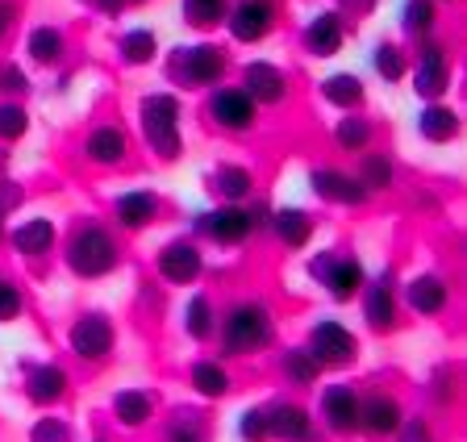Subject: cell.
I'll list each match as a JSON object with an SVG mask.
<instances>
[{
  "label": "cell",
  "mask_w": 467,
  "mask_h": 442,
  "mask_svg": "<svg viewBox=\"0 0 467 442\" xmlns=\"http://www.w3.org/2000/svg\"><path fill=\"white\" fill-rule=\"evenodd\" d=\"M63 259H67L71 275H79V280H100V275H109L121 263V246H117V238L109 234L105 226L84 221V226H76L67 234Z\"/></svg>",
  "instance_id": "cell-3"
},
{
  "label": "cell",
  "mask_w": 467,
  "mask_h": 442,
  "mask_svg": "<svg viewBox=\"0 0 467 442\" xmlns=\"http://www.w3.org/2000/svg\"><path fill=\"white\" fill-rule=\"evenodd\" d=\"M305 442H326V434H317V430H313V434H309V438H305Z\"/></svg>",
  "instance_id": "cell-53"
},
{
  "label": "cell",
  "mask_w": 467,
  "mask_h": 442,
  "mask_svg": "<svg viewBox=\"0 0 467 442\" xmlns=\"http://www.w3.org/2000/svg\"><path fill=\"white\" fill-rule=\"evenodd\" d=\"M405 422V405L392 393H363L359 396V430L371 434V438H392Z\"/></svg>",
  "instance_id": "cell-18"
},
{
  "label": "cell",
  "mask_w": 467,
  "mask_h": 442,
  "mask_svg": "<svg viewBox=\"0 0 467 442\" xmlns=\"http://www.w3.org/2000/svg\"><path fill=\"white\" fill-rule=\"evenodd\" d=\"M184 334L196 338V343H209V338L217 334V309L213 301L204 293L188 296V305H184Z\"/></svg>",
  "instance_id": "cell-37"
},
{
  "label": "cell",
  "mask_w": 467,
  "mask_h": 442,
  "mask_svg": "<svg viewBox=\"0 0 467 442\" xmlns=\"http://www.w3.org/2000/svg\"><path fill=\"white\" fill-rule=\"evenodd\" d=\"M13 26H17V5H13V0H0V42L13 34Z\"/></svg>",
  "instance_id": "cell-49"
},
{
  "label": "cell",
  "mask_w": 467,
  "mask_h": 442,
  "mask_svg": "<svg viewBox=\"0 0 467 442\" xmlns=\"http://www.w3.org/2000/svg\"><path fill=\"white\" fill-rule=\"evenodd\" d=\"M409 76H413V92L421 100H438L451 88V50L438 38H426L409 59Z\"/></svg>",
  "instance_id": "cell-9"
},
{
  "label": "cell",
  "mask_w": 467,
  "mask_h": 442,
  "mask_svg": "<svg viewBox=\"0 0 467 442\" xmlns=\"http://www.w3.org/2000/svg\"><path fill=\"white\" fill-rule=\"evenodd\" d=\"M184 5V21L192 30H213L225 21V9H230V0H180Z\"/></svg>",
  "instance_id": "cell-40"
},
{
  "label": "cell",
  "mask_w": 467,
  "mask_h": 442,
  "mask_svg": "<svg viewBox=\"0 0 467 442\" xmlns=\"http://www.w3.org/2000/svg\"><path fill=\"white\" fill-rule=\"evenodd\" d=\"M21 372H26V384H21V393H26L34 405H42V409L58 405L63 396H67V388H71L67 372H63L58 364H26Z\"/></svg>",
  "instance_id": "cell-21"
},
{
  "label": "cell",
  "mask_w": 467,
  "mask_h": 442,
  "mask_svg": "<svg viewBox=\"0 0 467 442\" xmlns=\"http://www.w3.org/2000/svg\"><path fill=\"white\" fill-rule=\"evenodd\" d=\"M334 147L347 150V155H363V150L376 147V121L368 113H347V118L334 121Z\"/></svg>",
  "instance_id": "cell-31"
},
{
  "label": "cell",
  "mask_w": 467,
  "mask_h": 442,
  "mask_svg": "<svg viewBox=\"0 0 467 442\" xmlns=\"http://www.w3.org/2000/svg\"><path fill=\"white\" fill-rule=\"evenodd\" d=\"M430 393H434L438 405H451V401H455V372H451L447 364L434 367V375H430Z\"/></svg>",
  "instance_id": "cell-46"
},
{
  "label": "cell",
  "mask_w": 467,
  "mask_h": 442,
  "mask_svg": "<svg viewBox=\"0 0 467 442\" xmlns=\"http://www.w3.org/2000/svg\"><path fill=\"white\" fill-rule=\"evenodd\" d=\"M321 426L330 434H355L359 430V388L350 384H326L317 393Z\"/></svg>",
  "instance_id": "cell-14"
},
{
  "label": "cell",
  "mask_w": 467,
  "mask_h": 442,
  "mask_svg": "<svg viewBox=\"0 0 467 442\" xmlns=\"http://www.w3.org/2000/svg\"><path fill=\"white\" fill-rule=\"evenodd\" d=\"M109 413H113L117 426L142 430V426L155 422V396L146 393V388H121V393H113V401H109Z\"/></svg>",
  "instance_id": "cell-25"
},
{
  "label": "cell",
  "mask_w": 467,
  "mask_h": 442,
  "mask_svg": "<svg viewBox=\"0 0 467 442\" xmlns=\"http://www.w3.org/2000/svg\"><path fill=\"white\" fill-rule=\"evenodd\" d=\"M400 26H405L409 38H434L438 30V0H405V9H400Z\"/></svg>",
  "instance_id": "cell-38"
},
{
  "label": "cell",
  "mask_w": 467,
  "mask_h": 442,
  "mask_svg": "<svg viewBox=\"0 0 467 442\" xmlns=\"http://www.w3.org/2000/svg\"><path fill=\"white\" fill-rule=\"evenodd\" d=\"M9 238H13V246H17V255L42 259V255H50V251H55L58 230H55V221H50V217H29V221H21Z\"/></svg>",
  "instance_id": "cell-30"
},
{
  "label": "cell",
  "mask_w": 467,
  "mask_h": 442,
  "mask_svg": "<svg viewBox=\"0 0 467 442\" xmlns=\"http://www.w3.org/2000/svg\"><path fill=\"white\" fill-rule=\"evenodd\" d=\"M350 5H359V9H371V5H376V0H350Z\"/></svg>",
  "instance_id": "cell-52"
},
{
  "label": "cell",
  "mask_w": 467,
  "mask_h": 442,
  "mask_svg": "<svg viewBox=\"0 0 467 442\" xmlns=\"http://www.w3.org/2000/svg\"><path fill=\"white\" fill-rule=\"evenodd\" d=\"M17 205H21V188L13 184V180H0V221H5Z\"/></svg>",
  "instance_id": "cell-48"
},
{
  "label": "cell",
  "mask_w": 467,
  "mask_h": 442,
  "mask_svg": "<svg viewBox=\"0 0 467 442\" xmlns=\"http://www.w3.org/2000/svg\"><path fill=\"white\" fill-rule=\"evenodd\" d=\"M405 305L413 309L418 317L447 314V305H451V284H447V275H438V272L413 275V280L405 284Z\"/></svg>",
  "instance_id": "cell-20"
},
{
  "label": "cell",
  "mask_w": 467,
  "mask_h": 442,
  "mask_svg": "<svg viewBox=\"0 0 467 442\" xmlns=\"http://www.w3.org/2000/svg\"><path fill=\"white\" fill-rule=\"evenodd\" d=\"M230 59L217 42H196V46H175L167 55V79L180 88H217L225 84Z\"/></svg>",
  "instance_id": "cell-4"
},
{
  "label": "cell",
  "mask_w": 467,
  "mask_h": 442,
  "mask_svg": "<svg viewBox=\"0 0 467 442\" xmlns=\"http://www.w3.org/2000/svg\"><path fill=\"white\" fill-rule=\"evenodd\" d=\"M280 375L292 384V388H313V384L321 380V364L305 351V346H288V351L280 355Z\"/></svg>",
  "instance_id": "cell-36"
},
{
  "label": "cell",
  "mask_w": 467,
  "mask_h": 442,
  "mask_svg": "<svg viewBox=\"0 0 467 442\" xmlns=\"http://www.w3.org/2000/svg\"><path fill=\"white\" fill-rule=\"evenodd\" d=\"M0 238H5V221H0Z\"/></svg>",
  "instance_id": "cell-54"
},
{
  "label": "cell",
  "mask_w": 467,
  "mask_h": 442,
  "mask_svg": "<svg viewBox=\"0 0 467 442\" xmlns=\"http://www.w3.org/2000/svg\"><path fill=\"white\" fill-rule=\"evenodd\" d=\"M188 384H192V393L204 396V401H222V396L234 393V375L230 367L222 364V359H196L192 367H188Z\"/></svg>",
  "instance_id": "cell-26"
},
{
  "label": "cell",
  "mask_w": 467,
  "mask_h": 442,
  "mask_svg": "<svg viewBox=\"0 0 467 442\" xmlns=\"http://www.w3.org/2000/svg\"><path fill=\"white\" fill-rule=\"evenodd\" d=\"M138 129L159 163H175L184 155V129H180V97L175 92H150L138 105Z\"/></svg>",
  "instance_id": "cell-2"
},
{
  "label": "cell",
  "mask_w": 467,
  "mask_h": 442,
  "mask_svg": "<svg viewBox=\"0 0 467 442\" xmlns=\"http://www.w3.org/2000/svg\"><path fill=\"white\" fill-rule=\"evenodd\" d=\"M21 309H26V296L13 284L9 275H0V322H17Z\"/></svg>",
  "instance_id": "cell-45"
},
{
  "label": "cell",
  "mask_w": 467,
  "mask_h": 442,
  "mask_svg": "<svg viewBox=\"0 0 467 442\" xmlns=\"http://www.w3.org/2000/svg\"><path fill=\"white\" fill-rule=\"evenodd\" d=\"M301 42L313 59H334L342 46H347V17L338 9H321L305 21Z\"/></svg>",
  "instance_id": "cell-15"
},
{
  "label": "cell",
  "mask_w": 467,
  "mask_h": 442,
  "mask_svg": "<svg viewBox=\"0 0 467 442\" xmlns=\"http://www.w3.org/2000/svg\"><path fill=\"white\" fill-rule=\"evenodd\" d=\"M29 134V113L21 100H0V142H21Z\"/></svg>",
  "instance_id": "cell-42"
},
{
  "label": "cell",
  "mask_w": 467,
  "mask_h": 442,
  "mask_svg": "<svg viewBox=\"0 0 467 442\" xmlns=\"http://www.w3.org/2000/svg\"><path fill=\"white\" fill-rule=\"evenodd\" d=\"M321 100L334 108H342V113H359V105L368 100V88H363V79L355 76V71H334V76H326L317 84Z\"/></svg>",
  "instance_id": "cell-28"
},
{
  "label": "cell",
  "mask_w": 467,
  "mask_h": 442,
  "mask_svg": "<svg viewBox=\"0 0 467 442\" xmlns=\"http://www.w3.org/2000/svg\"><path fill=\"white\" fill-rule=\"evenodd\" d=\"M305 351L321 364V372H326V367H350L359 359V338H355V330H347L338 317H321V322H313Z\"/></svg>",
  "instance_id": "cell-7"
},
{
  "label": "cell",
  "mask_w": 467,
  "mask_h": 442,
  "mask_svg": "<svg viewBox=\"0 0 467 442\" xmlns=\"http://www.w3.org/2000/svg\"><path fill=\"white\" fill-rule=\"evenodd\" d=\"M459 129H463V121H459V113L451 105H438V100H430L426 108H421L418 118V134L426 138V142H434V147H447V142H455Z\"/></svg>",
  "instance_id": "cell-32"
},
{
  "label": "cell",
  "mask_w": 467,
  "mask_h": 442,
  "mask_svg": "<svg viewBox=\"0 0 467 442\" xmlns=\"http://www.w3.org/2000/svg\"><path fill=\"white\" fill-rule=\"evenodd\" d=\"M243 88L254 105L272 108V105H284V100H288V76H284L275 63L254 59V63L243 67Z\"/></svg>",
  "instance_id": "cell-19"
},
{
  "label": "cell",
  "mask_w": 467,
  "mask_h": 442,
  "mask_svg": "<svg viewBox=\"0 0 467 442\" xmlns=\"http://www.w3.org/2000/svg\"><path fill=\"white\" fill-rule=\"evenodd\" d=\"M238 438L243 442H272V413L267 405H251L238 417Z\"/></svg>",
  "instance_id": "cell-41"
},
{
  "label": "cell",
  "mask_w": 467,
  "mask_h": 442,
  "mask_svg": "<svg viewBox=\"0 0 467 442\" xmlns=\"http://www.w3.org/2000/svg\"><path fill=\"white\" fill-rule=\"evenodd\" d=\"M246 213H251V230H254V234L272 226V205H267V200H263V205H254V209H246Z\"/></svg>",
  "instance_id": "cell-50"
},
{
  "label": "cell",
  "mask_w": 467,
  "mask_h": 442,
  "mask_svg": "<svg viewBox=\"0 0 467 442\" xmlns=\"http://www.w3.org/2000/svg\"><path fill=\"white\" fill-rule=\"evenodd\" d=\"M97 442H109V438H97Z\"/></svg>",
  "instance_id": "cell-55"
},
{
  "label": "cell",
  "mask_w": 467,
  "mask_h": 442,
  "mask_svg": "<svg viewBox=\"0 0 467 442\" xmlns=\"http://www.w3.org/2000/svg\"><path fill=\"white\" fill-rule=\"evenodd\" d=\"M163 442H209V422L192 409H175L163 422Z\"/></svg>",
  "instance_id": "cell-39"
},
{
  "label": "cell",
  "mask_w": 467,
  "mask_h": 442,
  "mask_svg": "<svg viewBox=\"0 0 467 442\" xmlns=\"http://www.w3.org/2000/svg\"><path fill=\"white\" fill-rule=\"evenodd\" d=\"M359 305H363V322H368L371 334H389L397 325V275L379 272L371 280H363L359 288Z\"/></svg>",
  "instance_id": "cell-12"
},
{
  "label": "cell",
  "mask_w": 467,
  "mask_h": 442,
  "mask_svg": "<svg viewBox=\"0 0 467 442\" xmlns=\"http://www.w3.org/2000/svg\"><path fill=\"white\" fill-rule=\"evenodd\" d=\"M355 180H359V184L368 188V197H376V192H389V188H397V159H392V150H379V147L363 150Z\"/></svg>",
  "instance_id": "cell-27"
},
{
  "label": "cell",
  "mask_w": 467,
  "mask_h": 442,
  "mask_svg": "<svg viewBox=\"0 0 467 442\" xmlns=\"http://www.w3.org/2000/svg\"><path fill=\"white\" fill-rule=\"evenodd\" d=\"M275 234V242L288 246V251H305L313 238V230H317V221H313L309 209L301 205H284V209H272V226H267Z\"/></svg>",
  "instance_id": "cell-23"
},
{
  "label": "cell",
  "mask_w": 467,
  "mask_h": 442,
  "mask_svg": "<svg viewBox=\"0 0 467 442\" xmlns=\"http://www.w3.org/2000/svg\"><path fill=\"white\" fill-rule=\"evenodd\" d=\"M275 21H280V5L275 0H234L225 9V30H230L234 42L243 46H254V42L272 38L275 34Z\"/></svg>",
  "instance_id": "cell-8"
},
{
  "label": "cell",
  "mask_w": 467,
  "mask_h": 442,
  "mask_svg": "<svg viewBox=\"0 0 467 442\" xmlns=\"http://www.w3.org/2000/svg\"><path fill=\"white\" fill-rule=\"evenodd\" d=\"M67 346H71L76 359H84V364H105L109 355H113V346H117V330L105 314L88 309V314H79L76 322H71Z\"/></svg>",
  "instance_id": "cell-11"
},
{
  "label": "cell",
  "mask_w": 467,
  "mask_h": 442,
  "mask_svg": "<svg viewBox=\"0 0 467 442\" xmlns=\"http://www.w3.org/2000/svg\"><path fill=\"white\" fill-rule=\"evenodd\" d=\"M159 213H163V200H159L155 188H130V192H121L113 200V221L121 230H130V234L150 230L159 221Z\"/></svg>",
  "instance_id": "cell-17"
},
{
  "label": "cell",
  "mask_w": 467,
  "mask_h": 442,
  "mask_svg": "<svg viewBox=\"0 0 467 442\" xmlns=\"http://www.w3.org/2000/svg\"><path fill=\"white\" fill-rule=\"evenodd\" d=\"M130 155V138L121 126H92L84 138V159L97 168H121Z\"/></svg>",
  "instance_id": "cell-22"
},
{
  "label": "cell",
  "mask_w": 467,
  "mask_h": 442,
  "mask_svg": "<svg viewBox=\"0 0 467 442\" xmlns=\"http://www.w3.org/2000/svg\"><path fill=\"white\" fill-rule=\"evenodd\" d=\"M272 413V442H305L317 426H313V413L296 401H267Z\"/></svg>",
  "instance_id": "cell-24"
},
{
  "label": "cell",
  "mask_w": 467,
  "mask_h": 442,
  "mask_svg": "<svg viewBox=\"0 0 467 442\" xmlns=\"http://www.w3.org/2000/svg\"><path fill=\"white\" fill-rule=\"evenodd\" d=\"M192 234L209 238L213 246H243L254 230H251V213H246L243 205H217V209L196 217Z\"/></svg>",
  "instance_id": "cell-13"
},
{
  "label": "cell",
  "mask_w": 467,
  "mask_h": 442,
  "mask_svg": "<svg viewBox=\"0 0 467 442\" xmlns=\"http://www.w3.org/2000/svg\"><path fill=\"white\" fill-rule=\"evenodd\" d=\"M209 188L217 192L222 205H243V200L254 197V171L243 168V163H222V168L209 176Z\"/></svg>",
  "instance_id": "cell-29"
},
{
  "label": "cell",
  "mask_w": 467,
  "mask_h": 442,
  "mask_svg": "<svg viewBox=\"0 0 467 442\" xmlns=\"http://www.w3.org/2000/svg\"><path fill=\"white\" fill-rule=\"evenodd\" d=\"M371 71H376L384 84H400V79L409 76V50L392 38L376 42V50H371Z\"/></svg>",
  "instance_id": "cell-35"
},
{
  "label": "cell",
  "mask_w": 467,
  "mask_h": 442,
  "mask_svg": "<svg viewBox=\"0 0 467 442\" xmlns=\"http://www.w3.org/2000/svg\"><path fill=\"white\" fill-rule=\"evenodd\" d=\"M0 92H9V97L29 92V79H26V71H21L17 63H0Z\"/></svg>",
  "instance_id": "cell-47"
},
{
  "label": "cell",
  "mask_w": 467,
  "mask_h": 442,
  "mask_svg": "<svg viewBox=\"0 0 467 442\" xmlns=\"http://www.w3.org/2000/svg\"><path fill=\"white\" fill-rule=\"evenodd\" d=\"M309 280L326 288L338 305H347V301H355V296H359V288H363V280H368V275H363V263L355 255L326 246V251H317V255L309 259Z\"/></svg>",
  "instance_id": "cell-5"
},
{
  "label": "cell",
  "mask_w": 467,
  "mask_h": 442,
  "mask_svg": "<svg viewBox=\"0 0 467 442\" xmlns=\"http://www.w3.org/2000/svg\"><path fill=\"white\" fill-rule=\"evenodd\" d=\"M309 188L326 200V205H342V209H359V205H368L371 200L368 188L350 176V171H342V168H313L309 171Z\"/></svg>",
  "instance_id": "cell-16"
},
{
  "label": "cell",
  "mask_w": 467,
  "mask_h": 442,
  "mask_svg": "<svg viewBox=\"0 0 467 442\" xmlns=\"http://www.w3.org/2000/svg\"><path fill=\"white\" fill-rule=\"evenodd\" d=\"M155 272L163 284L171 288H188L196 284L204 275V251L196 238H171V242L159 246V255H155Z\"/></svg>",
  "instance_id": "cell-10"
},
{
  "label": "cell",
  "mask_w": 467,
  "mask_h": 442,
  "mask_svg": "<svg viewBox=\"0 0 467 442\" xmlns=\"http://www.w3.org/2000/svg\"><path fill=\"white\" fill-rule=\"evenodd\" d=\"M117 55L126 67H146V63H155L159 55V34L146 30V26H130L121 38H117Z\"/></svg>",
  "instance_id": "cell-34"
},
{
  "label": "cell",
  "mask_w": 467,
  "mask_h": 442,
  "mask_svg": "<svg viewBox=\"0 0 467 442\" xmlns=\"http://www.w3.org/2000/svg\"><path fill=\"white\" fill-rule=\"evenodd\" d=\"M117 5H121V9H134V5H146V0H117Z\"/></svg>",
  "instance_id": "cell-51"
},
{
  "label": "cell",
  "mask_w": 467,
  "mask_h": 442,
  "mask_svg": "<svg viewBox=\"0 0 467 442\" xmlns=\"http://www.w3.org/2000/svg\"><path fill=\"white\" fill-rule=\"evenodd\" d=\"M29 442H76V430H71L67 417L47 413V417H38V422L29 426Z\"/></svg>",
  "instance_id": "cell-43"
},
{
  "label": "cell",
  "mask_w": 467,
  "mask_h": 442,
  "mask_svg": "<svg viewBox=\"0 0 467 442\" xmlns=\"http://www.w3.org/2000/svg\"><path fill=\"white\" fill-rule=\"evenodd\" d=\"M217 343H222V355L230 359H243V355L267 351L275 343V314L267 301H238L230 305L222 317H217Z\"/></svg>",
  "instance_id": "cell-1"
},
{
  "label": "cell",
  "mask_w": 467,
  "mask_h": 442,
  "mask_svg": "<svg viewBox=\"0 0 467 442\" xmlns=\"http://www.w3.org/2000/svg\"><path fill=\"white\" fill-rule=\"evenodd\" d=\"M209 121L225 134H251L259 126V105L246 97L243 84H217L209 88Z\"/></svg>",
  "instance_id": "cell-6"
},
{
  "label": "cell",
  "mask_w": 467,
  "mask_h": 442,
  "mask_svg": "<svg viewBox=\"0 0 467 442\" xmlns=\"http://www.w3.org/2000/svg\"><path fill=\"white\" fill-rule=\"evenodd\" d=\"M392 438L397 442H438V434L426 413H405V422H400V430L392 434Z\"/></svg>",
  "instance_id": "cell-44"
},
{
  "label": "cell",
  "mask_w": 467,
  "mask_h": 442,
  "mask_svg": "<svg viewBox=\"0 0 467 442\" xmlns=\"http://www.w3.org/2000/svg\"><path fill=\"white\" fill-rule=\"evenodd\" d=\"M26 55L29 63H38V67H50L67 55V34L58 30V26H34L26 34Z\"/></svg>",
  "instance_id": "cell-33"
}]
</instances>
